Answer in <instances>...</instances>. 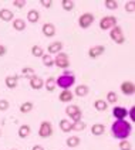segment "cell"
Segmentation results:
<instances>
[{
	"label": "cell",
	"instance_id": "7402d4cb",
	"mask_svg": "<svg viewBox=\"0 0 135 150\" xmlns=\"http://www.w3.org/2000/svg\"><path fill=\"white\" fill-rule=\"evenodd\" d=\"M27 20L30 21V23H37L39 20H40V13L37 11V10H30L29 13H27Z\"/></svg>",
	"mask_w": 135,
	"mask_h": 150
},
{
	"label": "cell",
	"instance_id": "7a4b0ae2",
	"mask_svg": "<svg viewBox=\"0 0 135 150\" xmlns=\"http://www.w3.org/2000/svg\"><path fill=\"white\" fill-rule=\"evenodd\" d=\"M74 83H76V76L71 74L61 75L56 79V86H60L61 89H70Z\"/></svg>",
	"mask_w": 135,
	"mask_h": 150
},
{
	"label": "cell",
	"instance_id": "ab89813d",
	"mask_svg": "<svg viewBox=\"0 0 135 150\" xmlns=\"http://www.w3.org/2000/svg\"><path fill=\"white\" fill-rule=\"evenodd\" d=\"M128 116L131 117V120H132V122H135V108L134 106L128 110Z\"/></svg>",
	"mask_w": 135,
	"mask_h": 150
},
{
	"label": "cell",
	"instance_id": "d590c367",
	"mask_svg": "<svg viewBox=\"0 0 135 150\" xmlns=\"http://www.w3.org/2000/svg\"><path fill=\"white\" fill-rule=\"evenodd\" d=\"M125 11L128 13H134L135 11V1H128L125 4Z\"/></svg>",
	"mask_w": 135,
	"mask_h": 150
},
{
	"label": "cell",
	"instance_id": "8992f818",
	"mask_svg": "<svg viewBox=\"0 0 135 150\" xmlns=\"http://www.w3.org/2000/svg\"><path fill=\"white\" fill-rule=\"evenodd\" d=\"M115 25H117V17L114 16H105L100 20V28L101 30H111Z\"/></svg>",
	"mask_w": 135,
	"mask_h": 150
},
{
	"label": "cell",
	"instance_id": "d4e9b609",
	"mask_svg": "<svg viewBox=\"0 0 135 150\" xmlns=\"http://www.w3.org/2000/svg\"><path fill=\"white\" fill-rule=\"evenodd\" d=\"M31 55L36 57V58H41L44 55V50H43L40 45H33L31 47Z\"/></svg>",
	"mask_w": 135,
	"mask_h": 150
},
{
	"label": "cell",
	"instance_id": "e0dca14e",
	"mask_svg": "<svg viewBox=\"0 0 135 150\" xmlns=\"http://www.w3.org/2000/svg\"><path fill=\"white\" fill-rule=\"evenodd\" d=\"M31 133V127L29 125H21L19 127V137H21V139H26V137H29Z\"/></svg>",
	"mask_w": 135,
	"mask_h": 150
},
{
	"label": "cell",
	"instance_id": "6da1fadb",
	"mask_svg": "<svg viewBox=\"0 0 135 150\" xmlns=\"http://www.w3.org/2000/svg\"><path fill=\"white\" fill-rule=\"evenodd\" d=\"M132 132V125L127 122L125 119L122 120H115L112 125H111V133L115 139H119V140H125L128 139V136Z\"/></svg>",
	"mask_w": 135,
	"mask_h": 150
},
{
	"label": "cell",
	"instance_id": "7bdbcfd3",
	"mask_svg": "<svg viewBox=\"0 0 135 150\" xmlns=\"http://www.w3.org/2000/svg\"><path fill=\"white\" fill-rule=\"evenodd\" d=\"M0 136H1V129H0Z\"/></svg>",
	"mask_w": 135,
	"mask_h": 150
},
{
	"label": "cell",
	"instance_id": "9a60e30c",
	"mask_svg": "<svg viewBox=\"0 0 135 150\" xmlns=\"http://www.w3.org/2000/svg\"><path fill=\"white\" fill-rule=\"evenodd\" d=\"M4 83H6V86L9 89H14L17 86V83H19V76L17 75H9L4 79Z\"/></svg>",
	"mask_w": 135,
	"mask_h": 150
},
{
	"label": "cell",
	"instance_id": "30bf717a",
	"mask_svg": "<svg viewBox=\"0 0 135 150\" xmlns=\"http://www.w3.org/2000/svg\"><path fill=\"white\" fill-rule=\"evenodd\" d=\"M112 115L117 117V120H122V119H125V117L128 116V110H127V108H124V106H114Z\"/></svg>",
	"mask_w": 135,
	"mask_h": 150
},
{
	"label": "cell",
	"instance_id": "3957f363",
	"mask_svg": "<svg viewBox=\"0 0 135 150\" xmlns=\"http://www.w3.org/2000/svg\"><path fill=\"white\" fill-rule=\"evenodd\" d=\"M110 37H111V40L114 42H117V44H124V42H125V35H124L122 28H121L119 25H115V27L111 28Z\"/></svg>",
	"mask_w": 135,
	"mask_h": 150
},
{
	"label": "cell",
	"instance_id": "5bb4252c",
	"mask_svg": "<svg viewBox=\"0 0 135 150\" xmlns=\"http://www.w3.org/2000/svg\"><path fill=\"white\" fill-rule=\"evenodd\" d=\"M61 50H63V42L61 41H54L51 42L50 45H49V48H47V51H49V55L50 54H59V52H61Z\"/></svg>",
	"mask_w": 135,
	"mask_h": 150
},
{
	"label": "cell",
	"instance_id": "d6986e66",
	"mask_svg": "<svg viewBox=\"0 0 135 150\" xmlns=\"http://www.w3.org/2000/svg\"><path fill=\"white\" fill-rule=\"evenodd\" d=\"M26 21L23 18H16L14 21H13V28L16 30V31H24L26 30Z\"/></svg>",
	"mask_w": 135,
	"mask_h": 150
},
{
	"label": "cell",
	"instance_id": "836d02e7",
	"mask_svg": "<svg viewBox=\"0 0 135 150\" xmlns=\"http://www.w3.org/2000/svg\"><path fill=\"white\" fill-rule=\"evenodd\" d=\"M61 6H63V8H64L66 11H71V10L74 8V1H73V0H63V1H61Z\"/></svg>",
	"mask_w": 135,
	"mask_h": 150
},
{
	"label": "cell",
	"instance_id": "9c48e42d",
	"mask_svg": "<svg viewBox=\"0 0 135 150\" xmlns=\"http://www.w3.org/2000/svg\"><path fill=\"white\" fill-rule=\"evenodd\" d=\"M104 52H105V47H104V45H94V47H91V48L88 50V57L93 59L98 58V57H101Z\"/></svg>",
	"mask_w": 135,
	"mask_h": 150
},
{
	"label": "cell",
	"instance_id": "4316f807",
	"mask_svg": "<svg viewBox=\"0 0 135 150\" xmlns=\"http://www.w3.org/2000/svg\"><path fill=\"white\" fill-rule=\"evenodd\" d=\"M84 129H85V122H83V120H78V122H73L71 123V130L83 132Z\"/></svg>",
	"mask_w": 135,
	"mask_h": 150
},
{
	"label": "cell",
	"instance_id": "1f68e13d",
	"mask_svg": "<svg viewBox=\"0 0 135 150\" xmlns=\"http://www.w3.org/2000/svg\"><path fill=\"white\" fill-rule=\"evenodd\" d=\"M41 59H43V64H44V67L50 68V67H53V65H54V59L51 58L49 54H44V55L41 57Z\"/></svg>",
	"mask_w": 135,
	"mask_h": 150
},
{
	"label": "cell",
	"instance_id": "f1b7e54d",
	"mask_svg": "<svg viewBox=\"0 0 135 150\" xmlns=\"http://www.w3.org/2000/svg\"><path fill=\"white\" fill-rule=\"evenodd\" d=\"M21 75H23L24 78H27V79H30V78H33L34 75H36V71H34L31 67H24L21 69Z\"/></svg>",
	"mask_w": 135,
	"mask_h": 150
},
{
	"label": "cell",
	"instance_id": "5b68a950",
	"mask_svg": "<svg viewBox=\"0 0 135 150\" xmlns=\"http://www.w3.org/2000/svg\"><path fill=\"white\" fill-rule=\"evenodd\" d=\"M66 113L73 119V122H78V120H81V117H83V112H81V109L78 108L77 105H70V106H67V108H66Z\"/></svg>",
	"mask_w": 135,
	"mask_h": 150
},
{
	"label": "cell",
	"instance_id": "60d3db41",
	"mask_svg": "<svg viewBox=\"0 0 135 150\" xmlns=\"http://www.w3.org/2000/svg\"><path fill=\"white\" fill-rule=\"evenodd\" d=\"M6 52H7V48H6L4 45H0V57L6 55Z\"/></svg>",
	"mask_w": 135,
	"mask_h": 150
},
{
	"label": "cell",
	"instance_id": "f546056e",
	"mask_svg": "<svg viewBox=\"0 0 135 150\" xmlns=\"http://www.w3.org/2000/svg\"><path fill=\"white\" fill-rule=\"evenodd\" d=\"M34 108V103L33 102H24V103H21V106H20V112L21 113H29V112H31Z\"/></svg>",
	"mask_w": 135,
	"mask_h": 150
},
{
	"label": "cell",
	"instance_id": "d6a6232c",
	"mask_svg": "<svg viewBox=\"0 0 135 150\" xmlns=\"http://www.w3.org/2000/svg\"><path fill=\"white\" fill-rule=\"evenodd\" d=\"M104 4L108 10H117L118 8V1H115V0H104Z\"/></svg>",
	"mask_w": 135,
	"mask_h": 150
},
{
	"label": "cell",
	"instance_id": "b9f144b4",
	"mask_svg": "<svg viewBox=\"0 0 135 150\" xmlns=\"http://www.w3.org/2000/svg\"><path fill=\"white\" fill-rule=\"evenodd\" d=\"M33 150H46V149H44L43 146H40V144H36V146L33 147Z\"/></svg>",
	"mask_w": 135,
	"mask_h": 150
},
{
	"label": "cell",
	"instance_id": "484cf974",
	"mask_svg": "<svg viewBox=\"0 0 135 150\" xmlns=\"http://www.w3.org/2000/svg\"><path fill=\"white\" fill-rule=\"evenodd\" d=\"M77 96H85V95H88V86L87 85H78L76 88V93Z\"/></svg>",
	"mask_w": 135,
	"mask_h": 150
},
{
	"label": "cell",
	"instance_id": "44dd1931",
	"mask_svg": "<svg viewBox=\"0 0 135 150\" xmlns=\"http://www.w3.org/2000/svg\"><path fill=\"white\" fill-rule=\"evenodd\" d=\"M104 132H105V126L101 125V123H95L91 127V133L94 136H101V134H104Z\"/></svg>",
	"mask_w": 135,
	"mask_h": 150
},
{
	"label": "cell",
	"instance_id": "7c38bea8",
	"mask_svg": "<svg viewBox=\"0 0 135 150\" xmlns=\"http://www.w3.org/2000/svg\"><path fill=\"white\" fill-rule=\"evenodd\" d=\"M41 33L46 35V37H54L56 35V25L53 24V23H46V24H43L41 27Z\"/></svg>",
	"mask_w": 135,
	"mask_h": 150
},
{
	"label": "cell",
	"instance_id": "74e56055",
	"mask_svg": "<svg viewBox=\"0 0 135 150\" xmlns=\"http://www.w3.org/2000/svg\"><path fill=\"white\" fill-rule=\"evenodd\" d=\"M13 6L17 8H23L26 6V0H13Z\"/></svg>",
	"mask_w": 135,
	"mask_h": 150
},
{
	"label": "cell",
	"instance_id": "ffe728a7",
	"mask_svg": "<svg viewBox=\"0 0 135 150\" xmlns=\"http://www.w3.org/2000/svg\"><path fill=\"white\" fill-rule=\"evenodd\" d=\"M80 143H81V139H80L78 136H71V137H68L67 140H66V144H67L70 149L80 146Z\"/></svg>",
	"mask_w": 135,
	"mask_h": 150
},
{
	"label": "cell",
	"instance_id": "f35d334b",
	"mask_svg": "<svg viewBox=\"0 0 135 150\" xmlns=\"http://www.w3.org/2000/svg\"><path fill=\"white\" fill-rule=\"evenodd\" d=\"M40 3H41L43 7H46V8H50L51 4H53V1H51V0H40Z\"/></svg>",
	"mask_w": 135,
	"mask_h": 150
},
{
	"label": "cell",
	"instance_id": "4fadbf2b",
	"mask_svg": "<svg viewBox=\"0 0 135 150\" xmlns=\"http://www.w3.org/2000/svg\"><path fill=\"white\" fill-rule=\"evenodd\" d=\"M29 81H30V88H31V89L39 91V89H41L43 86H44V81H43V78L37 76V75H34L33 78H30Z\"/></svg>",
	"mask_w": 135,
	"mask_h": 150
},
{
	"label": "cell",
	"instance_id": "277c9868",
	"mask_svg": "<svg viewBox=\"0 0 135 150\" xmlns=\"http://www.w3.org/2000/svg\"><path fill=\"white\" fill-rule=\"evenodd\" d=\"M54 65L59 68H63V69H67L70 67V58L66 52H59L54 58Z\"/></svg>",
	"mask_w": 135,
	"mask_h": 150
},
{
	"label": "cell",
	"instance_id": "2e32d148",
	"mask_svg": "<svg viewBox=\"0 0 135 150\" xmlns=\"http://www.w3.org/2000/svg\"><path fill=\"white\" fill-rule=\"evenodd\" d=\"M73 98H74V93L70 91V89H63V91H61V93L59 95V99L61 100V102H64V103L71 102V100H73Z\"/></svg>",
	"mask_w": 135,
	"mask_h": 150
},
{
	"label": "cell",
	"instance_id": "ac0fdd59",
	"mask_svg": "<svg viewBox=\"0 0 135 150\" xmlns=\"http://www.w3.org/2000/svg\"><path fill=\"white\" fill-rule=\"evenodd\" d=\"M0 20L3 21H11L13 20V11L9 8H1L0 10Z\"/></svg>",
	"mask_w": 135,
	"mask_h": 150
},
{
	"label": "cell",
	"instance_id": "52a82bcc",
	"mask_svg": "<svg viewBox=\"0 0 135 150\" xmlns=\"http://www.w3.org/2000/svg\"><path fill=\"white\" fill-rule=\"evenodd\" d=\"M94 20H95V16H94L93 13H84L78 18V24H80L81 28H88L94 23Z\"/></svg>",
	"mask_w": 135,
	"mask_h": 150
},
{
	"label": "cell",
	"instance_id": "8d00e7d4",
	"mask_svg": "<svg viewBox=\"0 0 135 150\" xmlns=\"http://www.w3.org/2000/svg\"><path fill=\"white\" fill-rule=\"evenodd\" d=\"M9 106H10V103H9V100L6 99H1L0 100V110L1 112H4V110H7Z\"/></svg>",
	"mask_w": 135,
	"mask_h": 150
},
{
	"label": "cell",
	"instance_id": "e575fe53",
	"mask_svg": "<svg viewBox=\"0 0 135 150\" xmlns=\"http://www.w3.org/2000/svg\"><path fill=\"white\" fill-rule=\"evenodd\" d=\"M119 149L121 150H131V143L128 140H121L119 142Z\"/></svg>",
	"mask_w": 135,
	"mask_h": 150
},
{
	"label": "cell",
	"instance_id": "cb8c5ba5",
	"mask_svg": "<svg viewBox=\"0 0 135 150\" xmlns=\"http://www.w3.org/2000/svg\"><path fill=\"white\" fill-rule=\"evenodd\" d=\"M44 86H46V89L49 92H53L56 89V78L54 76H50V78H47V81L44 82Z\"/></svg>",
	"mask_w": 135,
	"mask_h": 150
},
{
	"label": "cell",
	"instance_id": "603a6c76",
	"mask_svg": "<svg viewBox=\"0 0 135 150\" xmlns=\"http://www.w3.org/2000/svg\"><path fill=\"white\" fill-rule=\"evenodd\" d=\"M94 108L97 109L98 112H104V110H107V108H108V103L104 99H97L94 102Z\"/></svg>",
	"mask_w": 135,
	"mask_h": 150
},
{
	"label": "cell",
	"instance_id": "8fae6325",
	"mask_svg": "<svg viewBox=\"0 0 135 150\" xmlns=\"http://www.w3.org/2000/svg\"><path fill=\"white\" fill-rule=\"evenodd\" d=\"M121 92H122L124 95H127V96L134 95V92H135L134 83L131 82V81H125V82H122L121 83Z\"/></svg>",
	"mask_w": 135,
	"mask_h": 150
},
{
	"label": "cell",
	"instance_id": "4dcf8cb0",
	"mask_svg": "<svg viewBox=\"0 0 135 150\" xmlns=\"http://www.w3.org/2000/svg\"><path fill=\"white\" fill-rule=\"evenodd\" d=\"M107 103H112V105H115L117 102H118V96H117V93L114 91H110L107 93V100H105Z\"/></svg>",
	"mask_w": 135,
	"mask_h": 150
},
{
	"label": "cell",
	"instance_id": "83f0119b",
	"mask_svg": "<svg viewBox=\"0 0 135 150\" xmlns=\"http://www.w3.org/2000/svg\"><path fill=\"white\" fill-rule=\"evenodd\" d=\"M60 129H61L64 133H68V132L71 130V123H70V120H67V119H61V120H60Z\"/></svg>",
	"mask_w": 135,
	"mask_h": 150
},
{
	"label": "cell",
	"instance_id": "ba28073f",
	"mask_svg": "<svg viewBox=\"0 0 135 150\" xmlns=\"http://www.w3.org/2000/svg\"><path fill=\"white\" fill-rule=\"evenodd\" d=\"M51 134H53V125L50 122H47V120L41 122L40 129H39V136L43 137V139H47V137H50Z\"/></svg>",
	"mask_w": 135,
	"mask_h": 150
}]
</instances>
